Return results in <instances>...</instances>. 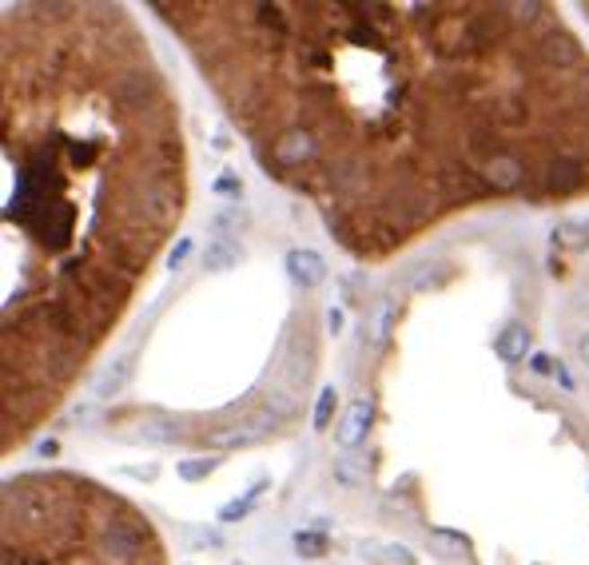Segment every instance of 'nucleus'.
Instances as JSON below:
<instances>
[{"label": "nucleus", "instance_id": "obj_1", "mask_svg": "<svg viewBox=\"0 0 589 565\" xmlns=\"http://www.w3.org/2000/svg\"><path fill=\"white\" fill-rule=\"evenodd\" d=\"M263 175L358 263L589 199V44L546 0H152Z\"/></svg>", "mask_w": 589, "mask_h": 565}, {"label": "nucleus", "instance_id": "obj_2", "mask_svg": "<svg viewBox=\"0 0 589 565\" xmlns=\"http://www.w3.org/2000/svg\"><path fill=\"white\" fill-rule=\"evenodd\" d=\"M0 454L29 446L112 342L191 199L180 96L132 8L0 16Z\"/></svg>", "mask_w": 589, "mask_h": 565}, {"label": "nucleus", "instance_id": "obj_3", "mask_svg": "<svg viewBox=\"0 0 589 565\" xmlns=\"http://www.w3.org/2000/svg\"><path fill=\"white\" fill-rule=\"evenodd\" d=\"M0 565H171L152 517L112 486L72 470L4 481Z\"/></svg>", "mask_w": 589, "mask_h": 565}, {"label": "nucleus", "instance_id": "obj_4", "mask_svg": "<svg viewBox=\"0 0 589 565\" xmlns=\"http://www.w3.org/2000/svg\"><path fill=\"white\" fill-rule=\"evenodd\" d=\"M582 13H585V16H589V4H582Z\"/></svg>", "mask_w": 589, "mask_h": 565}]
</instances>
